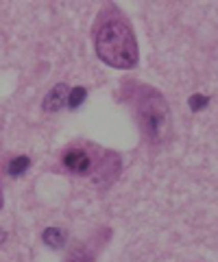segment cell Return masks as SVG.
<instances>
[{
    "label": "cell",
    "mask_w": 218,
    "mask_h": 262,
    "mask_svg": "<svg viewBox=\"0 0 218 262\" xmlns=\"http://www.w3.org/2000/svg\"><path fill=\"white\" fill-rule=\"evenodd\" d=\"M5 241V232H3V229H0V243H3Z\"/></svg>",
    "instance_id": "9"
},
{
    "label": "cell",
    "mask_w": 218,
    "mask_h": 262,
    "mask_svg": "<svg viewBox=\"0 0 218 262\" xmlns=\"http://www.w3.org/2000/svg\"><path fill=\"white\" fill-rule=\"evenodd\" d=\"M133 107H135V116H138L140 127L147 134L149 140L153 142L164 140L168 136V129H171V112H168L164 96L157 90L142 85L133 98Z\"/></svg>",
    "instance_id": "2"
},
{
    "label": "cell",
    "mask_w": 218,
    "mask_h": 262,
    "mask_svg": "<svg viewBox=\"0 0 218 262\" xmlns=\"http://www.w3.org/2000/svg\"><path fill=\"white\" fill-rule=\"evenodd\" d=\"M85 96H87V92H85V88H75V90H72V92L68 94V105H70V107L72 110H77L79 107V105L81 103H83L85 101Z\"/></svg>",
    "instance_id": "7"
},
{
    "label": "cell",
    "mask_w": 218,
    "mask_h": 262,
    "mask_svg": "<svg viewBox=\"0 0 218 262\" xmlns=\"http://www.w3.org/2000/svg\"><path fill=\"white\" fill-rule=\"evenodd\" d=\"M42 238H44V243L48 245V247L57 249V247H61V245H63L66 236H63V232H61V229H57V227H48L46 232H44Z\"/></svg>",
    "instance_id": "5"
},
{
    "label": "cell",
    "mask_w": 218,
    "mask_h": 262,
    "mask_svg": "<svg viewBox=\"0 0 218 262\" xmlns=\"http://www.w3.org/2000/svg\"><path fill=\"white\" fill-rule=\"evenodd\" d=\"M29 164H31V160L27 158V155H18V158H13L9 162V166H7V173H9L11 177H18V175H22L24 170L29 168Z\"/></svg>",
    "instance_id": "6"
},
{
    "label": "cell",
    "mask_w": 218,
    "mask_h": 262,
    "mask_svg": "<svg viewBox=\"0 0 218 262\" xmlns=\"http://www.w3.org/2000/svg\"><path fill=\"white\" fill-rule=\"evenodd\" d=\"M90 155H87L83 149H70L63 155V166H66L70 173L77 175H85L90 170Z\"/></svg>",
    "instance_id": "3"
},
{
    "label": "cell",
    "mask_w": 218,
    "mask_h": 262,
    "mask_svg": "<svg viewBox=\"0 0 218 262\" xmlns=\"http://www.w3.org/2000/svg\"><path fill=\"white\" fill-rule=\"evenodd\" d=\"M94 46L101 61L127 70L138 63V44L131 27L120 18H103L94 31Z\"/></svg>",
    "instance_id": "1"
},
{
    "label": "cell",
    "mask_w": 218,
    "mask_h": 262,
    "mask_svg": "<svg viewBox=\"0 0 218 262\" xmlns=\"http://www.w3.org/2000/svg\"><path fill=\"white\" fill-rule=\"evenodd\" d=\"M207 103H209L207 96H190V107L192 110H203Z\"/></svg>",
    "instance_id": "8"
},
{
    "label": "cell",
    "mask_w": 218,
    "mask_h": 262,
    "mask_svg": "<svg viewBox=\"0 0 218 262\" xmlns=\"http://www.w3.org/2000/svg\"><path fill=\"white\" fill-rule=\"evenodd\" d=\"M66 96H68V85H63V83L55 85V88L51 90V94L44 98V110H46V112L59 110L61 105L66 103Z\"/></svg>",
    "instance_id": "4"
}]
</instances>
